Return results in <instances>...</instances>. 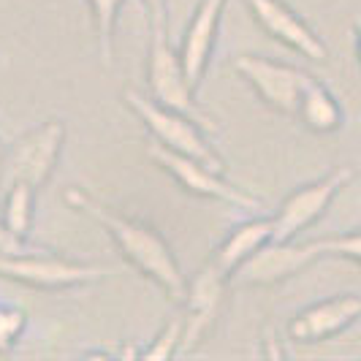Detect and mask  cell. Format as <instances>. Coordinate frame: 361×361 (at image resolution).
I'll return each mask as SVG.
<instances>
[{
  "instance_id": "6da1fadb",
  "label": "cell",
  "mask_w": 361,
  "mask_h": 361,
  "mask_svg": "<svg viewBox=\"0 0 361 361\" xmlns=\"http://www.w3.org/2000/svg\"><path fill=\"white\" fill-rule=\"evenodd\" d=\"M63 199H66L68 207L90 215L98 226H104L106 234L114 239L117 250L123 253V258L139 274H145L147 280H152L166 293L169 302H177V305L185 302L188 280L182 274L180 261H177V255L171 250V245L163 239L158 228L109 209L101 201L92 199L90 193H85L82 188H68L63 193Z\"/></svg>"
},
{
  "instance_id": "7a4b0ae2",
  "label": "cell",
  "mask_w": 361,
  "mask_h": 361,
  "mask_svg": "<svg viewBox=\"0 0 361 361\" xmlns=\"http://www.w3.org/2000/svg\"><path fill=\"white\" fill-rule=\"evenodd\" d=\"M123 98H126L128 106L136 111V117L145 123V128L152 136V142L169 147V149H174L180 155H188V158H196V161L207 163L215 171H226L220 155L215 152V147L207 142L204 128L196 120H190L182 111L161 106L155 98L142 95L139 90H126Z\"/></svg>"
},
{
  "instance_id": "3957f363",
  "label": "cell",
  "mask_w": 361,
  "mask_h": 361,
  "mask_svg": "<svg viewBox=\"0 0 361 361\" xmlns=\"http://www.w3.org/2000/svg\"><path fill=\"white\" fill-rule=\"evenodd\" d=\"M149 98H155L161 106L188 114L204 130H217V123L196 104V90L190 87L188 76L182 71L180 54L171 49L166 27H152V47H149V66H147Z\"/></svg>"
},
{
  "instance_id": "277c9868",
  "label": "cell",
  "mask_w": 361,
  "mask_h": 361,
  "mask_svg": "<svg viewBox=\"0 0 361 361\" xmlns=\"http://www.w3.org/2000/svg\"><path fill=\"white\" fill-rule=\"evenodd\" d=\"M104 274H106L104 267L60 258V255L36 250V247L14 255L0 253V277L22 283L27 288H76V286H90V283L104 280Z\"/></svg>"
},
{
  "instance_id": "5b68a950",
  "label": "cell",
  "mask_w": 361,
  "mask_h": 361,
  "mask_svg": "<svg viewBox=\"0 0 361 361\" xmlns=\"http://www.w3.org/2000/svg\"><path fill=\"white\" fill-rule=\"evenodd\" d=\"M147 155L158 163L166 174H171V180L177 182L182 190H188L190 196L223 201V204H231L236 209H261V199L258 196H250L242 188H236L228 180H223V171H215L207 163L196 161V158H188V155H180V152L158 145V142H152V145L147 147Z\"/></svg>"
},
{
  "instance_id": "8992f818",
  "label": "cell",
  "mask_w": 361,
  "mask_h": 361,
  "mask_svg": "<svg viewBox=\"0 0 361 361\" xmlns=\"http://www.w3.org/2000/svg\"><path fill=\"white\" fill-rule=\"evenodd\" d=\"M66 142V126L60 120H47L44 126L19 136L6 158V188L14 182H27L30 188H44L52 177L57 158Z\"/></svg>"
},
{
  "instance_id": "52a82bcc",
  "label": "cell",
  "mask_w": 361,
  "mask_h": 361,
  "mask_svg": "<svg viewBox=\"0 0 361 361\" xmlns=\"http://www.w3.org/2000/svg\"><path fill=\"white\" fill-rule=\"evenodd\" d=\"M234 68L269 109L280 114H299L302 92L312 82L307 71L288 63H274L258 54H239L234 60Z\"/></svg>"
},
{
  "instance_id": "ba28073f",
  "label": "cell",
  "mask_w": 361,
  "mask_h": 361,
  "mask_svg": "<svg viewBox=\"0 0 361 361\" xmlns=\"http://www.w3.org/2000/svg\"><path fill=\"white\" fill-rule=\"evenodd\" d=\"M324 255V242H305V245H293L290 242H277L269 239L261 250H255L239 269L231 274V283L236 286H247V288H267L277 286L283 280H288L302 269H307L312 261H318Z\"/></svg>"
},
{
  "instance_id": "9c48e42d",
  "label": "cell",
  "mask_w": 361,
  "mask_h": 361,
  "mask_svg": "<svg viewBox=\"0 0 361 361\" xmlns=\"http://www.w3.org/2000/svg\"><path fill=\"white\" fill-rule=\"evenodd\" d=\"M353 171L350 169H334L331 174H326L324 180L312 182L299 188L296 193H290L288 199L283 201V207L277 209L274 220V236L277 242H290L302 234L305 228H310L318 217L329 209V204L334 201V196L343 190L345 185L350 182Z\"/></svg>"
},
{
  "instance_id": "30bf717a",
  "label": "cell",
  "mask_w": 361,
  "mask_h": 361,
  "mask_svg": "<svg viewBox=\"0 0 361 361\" xmlns=\"http://www.w3.org/2000/svg\"><path fill=\"white\" fill-rule=\"evenodd\" d=\"M231 283V277L217 267L209 258L199 274L188 283V293H185V307H188V318H185V334H182V348L190 350L201 343V337L215 326V318L223 305V293L226 286Z\"/></svg>"
},
{
  "instance_id": "8fae6325",
  "label": "cell",
  "mask_w": 361,
  "mask_h": 361,
  "mask_svg": "<svg viewBox=\"0 0 361 361\" xmlns=\"http://www.w3.org/2000/svg\"><path fill=\"white\" fill-rule=\"evenodd\" d=\"M247 6L253 11L255 22L274 41L286 44L288 49L299 52L302 57H307V60H315V63L326 60L324 41L315 36L286 3H280V0H247Z\"/></svg>"
},
{
  "instance_id": "7c38bea8",
  "label": "cell",
  "mask_w": 361,
  "mask_h": 361,
  "mask_svg": "<svg viewBox=\"0 0 361 361\" xmlns=\"http://www.w3.org/2000/svg\"><path fill=\"white\" fill-rule=\"evenodd\" d=\"M223 8H226V0H201L190 25H188V33L182 38L180 63L193 90H199L207 66H209V54L217 41Z\"/></svg>"
},
{
  "instance_id": "4fadbf2b",
  "label": "cell",
  "mask_w": 361,
  "mask_h": 361,
  "mask_svg": "<svg viewBox=\"0 0 361 361\" xmlns=\"http://www.w3.org/2000/svg\"><path fill=\"white\" fill-rule=\"evenodd\" d=\"M356 318H361V299L353 293H345L302 310L290 321L288 334L296 343H324L348 329Z\"/></svg>"
},
{
  "instance_id": "5bb4252c",
  "label": "cell",
  "mask_w": 361,
  "mask_h": 361,
  "mask_svg": "<svg viewBox=\"0 0 361 361\" xmlns=\"http://www.w3.org/2000/svg\"><path fill=\"white\" fill-rule=\"evenodd\" d=\"M271 236H274V220L271 217L247 220V223L236 226L234 231L223 239V245L212 253V261L231 277L255 250H261L269 242Z\"/></svg>"
},
{
  "instance_id": "9a60e30c",
  "label": "cell",
  "mask_w": 361,
  "mask_h": 361,
  "mask_svg": "<svg viewBox=\"0 0 361 361\" xmlns=\"http://www.w3.org/2000/svg\"><path fill=\"white\" fill-rule=\"evenodd\" d=\"M299 117L305 120V126L310 130H318V133H331L343 123V111L337 106L334 95L326 90L324 85H318L315 79L307 85V90L302 92Z\"/></svg>"
},
{
  "instance_id": "2e32d148",
  "label": "cell",
  "mask_w": 361,
  "mask_h": 361,
  "mask_svg": "<svg viewBox=\"0 0 361 361\" xmlns=\"http://www.w3.org/2000/svg\"><path fill=\"white\" fill-rule=\"evenodd\" d=\"M33 199H36V188H30L27 182H14L6 190L3 201V220L8 226V231L19 239H27L30 226H33Z\"/></svg>"
},
{
  "instance_id": "e0dca14e",
  "label": "cell",
  "mask_w": 361,
  "mask_h": 361,
  "mask_svg": "<svg viewBox=\"0 0 361 361\" xmlns=\"http://www.w3.org/2000/svg\"><path fill=\"white\" fill-rule=\"evenodd\" d=\"M92 11V22H95V36H98V54L101 63L111 68L114 63V27H117V14L120 6L126 0H87Z\"/></svg>"
},
{
  "instance_id": "ac0fdd59",
  "label": "cell",
  "mask_w": 361,
  "mask_h": 361,
  "mask_svg": "<svg viewBox=\"0 0 361 361\" xmlns=\"http://www.w3.org/2000/svg\"><path fill=\"white\" fill-rule=\"evenodd\" d=\"M182 334H185V318H174L161 329V334L142 350V359H171L182 345Z\"/></svg>"
},
{
  "instance_id": "d6986e66",
  "label": "cell",
  "mask_w": 361,
  "mask_h": 361,
  "mask_svg": "<svg viewBox=\"0 0 361 361\" xmlns=\"http://www.w3.org/2000/svg\"><path fill=\"white\" fill-rule=\"evenodd\" d=\"M27 315L19 307H0V353H11L25 331Z\"/></svg>"
},
{
  "instance_id": "ffe728a7",
  "label": "cell",
  "mask_w": 361,
  "mask_h": 361,
  "mask_svg": "<svg viewBox=\"0 0 361 361\" xmlns=\"http://www.w3.org/2000/svg\"><path fill=\"white\" fill-rule=\"evenodd\" d=\"M324 242V255H337V258H350L361 264V231H350V234L329 236L321 239Z\"/></svg>"
},
{
  "instance_id": "44dd1931",
  "label": "cell",
  "mask_w": 361,
  "mask_h": 361,
  "mask_svg": "<svg viewBox=\"0 0 361 361\" xmlns=\"http://www.w3.org/2000/svg\"><path fill=\"white\" fill-rule=\"evenodd\" d=\"M25 250H30V245L25 242V239H19L8 231V226H6V220H3V212H0V253L3 255H14V253H25Z\"/></svg>"
},
{
  "instance_id": "7402d4cb",
  "label": "cell",
  "mask_w": 361,
  "mask_h": 361,
  "mask_svg": "<svg viewBox=\"0 0 361 361\" xmlns=\"http://www.w3.org/2000/svg\"><path fill=\"white\" fill-rule=\"evenodd\" d=\"M145 6L152 17V27H166V3L163 0H145Z\"/></svg>"
},
{
  "instance_id": "603a6c76",
  "label": "cell",
  "mask_w": 361,
  "mask_h": 361,
  "mask_svg": "<svg viewBox=\"0 0 361 361\" xmlns=\"http://www.w3.org/2000/svg\"><path fill=\"white\" fill-rule=\"evenodd\" d=\"M356 36H359V57H361V14L356 17Z\"/></svg>"
}]
</instances>
